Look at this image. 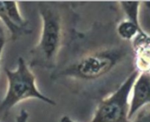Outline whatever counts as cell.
<instances>
[{"label":"cell","mask_w":150,"mask_h":122,"mask_svg":"<svg viewBox=\"0 0 150 122\" xmlns=\"http://www.w3.org/2000/svg\"><path fill=\"white\" fill-rule=\"evenodd\" d=\"M150 104V71L140 72L131 90L129 120L146 104Z\"/></svg>","instance_id":"5"},{"label":"cell","mask_w":150,"mask_h":122,"mask_svg":"<svg viewBox=\"0 0 150 122\" xmlns=\"http://www.w3.org/2000/svg\"><path fill=\"white\" fill-rule=\"evenodd\" d=\"M116 32L121 39L129 43L138 35L146 34L141 25H138L127 18L118 24L116 27Z\"/></svg>","instance_id":"6"},{"label":"cell","mask_w":150,"mask_h":122,"mask_svg":"<svg viewBox=\"0 0 150 122\" xmlns=\"http://www.w3.org/2000/svg\"><path fill=\"white\" fill-rule=\"evenodd\" d=\"M5 71L8 79V89L0 103V113L6 114L20 102L30 99L41 100L50 105H56L54 100L44 96L38 89L35 76L24 58H18L16 69L5 68Z\"/></svg>","instance_id":"3"},{"label":"cell","mask_w":150,"mask_h":122,"mask_svg":"<svg viewBox=\"0 0 150 122\" xmlns=\"http://www.w3.org/2000/svg\"><path fill=\"white\" fill-rule=\"evenodd\" d=\"M60 122H75L74 121L72 120L70 117H69V116H62L61 118H60Z\"/></svg>","instance_id":"10"},{"label":"cell","mask_w":150,"mask_h":122,"mask_svg":"<svg viewBox=\"0 0 150 122\" xmlns=\"http://www.w3.org/2000/svg\"><path fill=\"white\" fill-rule=\"evenodd\" d=\"M122 10L127 16V19L132 21L138 25H141L139 21L140 2H120Z\"/></svg>","instance_id":"7"},{"label":"cell","mask_w":150,"mask_h":122,"mask_svg":"<svg viewBox=\"0 0 150 122\" xmlns=\"http://www.w3.org/2000/svg\"><path fill=\"white\" fill-rule=\"evenodd\" d=\"M146 5L148 6L149 9V11H150V2H146Z\"/></svg>","instance_id":"11"},{"label":"cell","mask_w":150,"mask_h":122,"mask_svg":"<svg viewBox=\"0 0 150 122\" xmlns=\"http://www.w3.org/2000/svg\"><path fill=\"white\" fill-rule=\"evenodd\" d=\"M138 74L139 71L135 69L116 90L102 99L89 122H131L129 99Z\"/></svg>","instance_id":"4"},{"label":"cell","mask_w":150,"mask_h":122,"mask_svg":"<svg viewBox=\"0 0 150 122\" xmlns=\"http://www.w3.org/2000/svg\"><path fill=\"white\" fill-rule=\"evenodd\" d=\"M68 50L51 79L77 94L108 96L135 70L131 43L110 27L98 24L88 32H77Z\"/></svg>","instance_id":"1"},{"label":"cell","mask_w":150,"mask_h":122,"mask_svg":"<svg viewBox=\"0 0 150 122\" xmlns=\"http://www.w3.org/2000/svg\"><path fill=\"white\" fill-rule=\"evenodd\" d=\"M132 122H150V110L141 112Z\"/></svg>","instance_id":"8"},{"label":"cell","mask_w":150,"mask_h":122,"mask_svg":"<svg viewBox=\"0 0 150 122\" xmlns=\"http://www.w3.org/2000/svg\"><path fill=\"white\" fill-rule=\"evenodd\" d=\"M38 13L41 32L39 41L30 51L29 66L54 71L58 66L60 53L77 32L76 15L69 5L58 2H40Z\"/></svg>","instance_id":"2"},{"label":"cell","mask_w":150,"mask_h":122,"mask_svg":"<svg viewBox=\"0 0 150 122\" xmlns=\"http://www.w3.org/2000/svg\"><path fill=\"white\" fill-rule=\"evenodd\" d=\"M5 42H6V38H5V32H4L3 29L0 26V61L2 58V54L4 47H5Z\"/></svg>","instance_id":"9"}]
</instances>
